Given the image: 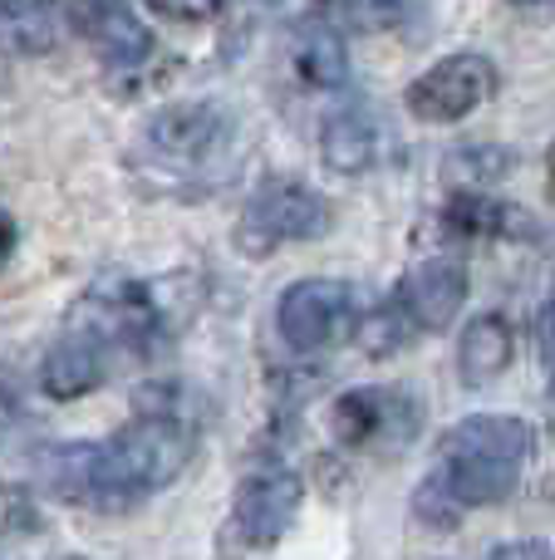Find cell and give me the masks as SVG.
Segmentation results:
<instances>
[{"label": "cell", "instance_id": "7c38bea8", "mask_svg": "<svg viewBox=\"0 0 555 560\" xmlns=\"http://www.w3.org/2000/svg\"><path fill=\"white\" fill-rule=\"evenodd\" d=\"M74 25H84V39L98 49L108 74H133L153 59V30L143 15L128 5H94V10H69Z\"/></svg>", "mask_w": 555, "mask_h": 560}, {"label": "cell", "instance_id": "6da1fadb", "mask_svg": "<svg viewBox=\"0 0 555 560\" xmlns=\"http://www.w3.org/2000/svg\"><path fill=\"white\" fill-rule=\"evenodd\" d=\"M192 453L197 418L187 413V394L177 384H143L133 398V418L114 438L59 447L49 457V487L74 506L128 512L173 487Z\"/></svg>", "mask_w": 555, "mask_h": 560}, {"label": "cell", "instance_id": "603a6c76", "mask_svg": "<svg viewBox=\"0 0 555 560\" xmlns=\"http://www.w3.org/2000/svg\"><path fill=\"white\" fill-rule=\"evenodd\" d=\"M153 15H163V20H212L216 5H157Z\"/></svg>", "mask_w": 555, "mask_h": 560}, {"label": "cell", "instance_id": "8992f818", "mask_svg": "<svg viewBox=\"0 0 555 560\" xmlns=\"http://www.w3.org/2000/svg\"><path fill=\"white\" fill-rule=\"evenodd\" d=\"M334 443L350 453H399L418 438L423 428V404L409 388H350L334 398L330 408Z\"/></svg>", "mask_w": 555, "mask_h": 560}, {"label": "cell", "instance_id": "ac0fdd59", "mask_svg": "<svg viewBox=\"0 0 555 560\" xmlns=\"http://www.w3.org/2000/svg\"><path fill=\"white\" fill-rule=\"evenodd\" d=\"M55 45V10L45 5H0V49L39 55Z\"/></svg>", "mask_w": 555, "mask_h": 560}, {"label": "cell", "instance_id": "9c48e42d", "mask_svg": "<svg viewBox=\"0 0 555 560\" xmlns=\"http://www.w3.org/2000/svg\"><path fill=\"white\" fill-rule=\"evenodd\" d=\"M305 502V482L291 472V467H261L251 472L232 497V532L241 536L246 546L265 551L275 546L285 532H291L295 512Z\"/></svg>", "mask_w": 555, "mask_h": 560}, {"label": "cell", "instance_id": "2e32d148", "mask_svg": "<svg viewBox=\"0 0 555 560\" xmlns=\"http://www.w3.org/2000/svg\"><path fill=\"white\" fill-rule=\"evenodd\" d=\"M291 65H295V79H300L305 89H340L344 74H350L344 35L334 25H324L320 10L291 35Z\"/></svg>", "mask_w": 555, "mask_h": 560}, {"label": "cell", "instance_id": "277c9868", "mask_svg": "<svg viewBox=\"0 0 555 560\" xmlns=\"http://www.w3.org/2000/svg\"><path fill=\"white\" fill-rule=\"evenodd\" d=\"M69 329L98 339V345L118 359H147L167 339V315L157 305L153 285L133 276H104L74 300L64 319Z\"/></svg>", "mask_w": 555, "mask_h": 560}, {"label": "cell", "instance_id": "ba28073f", "mask_svg": "<svg viewBox=\"0 0 555 560\" xmlns=\"http://www.w3.org/2000/svg\"><path fill=\"white\" fill-rule=\"evenodd\" d=\"M350 325H354V290L344 280L310 276L295 280L275 300V329H281V339L295 354H315V349L334 345Z\"/></svg>", "mask_w": 555, "mask_h": 560}, {"label": "cell", "instance_id": "d4e9b609", "mask_svg": "<svg viewBox=\"0 0 555 560\" xmlns=\"http://www.w3.org/2000/svg\"><path fill=\"white\" fill-rule=\"evenodd\" d=\"M546 433H551V443H555V408L546 413Z\"/></svg>", "mask_w": 555, "mask_h": 560}, {"label": "cell", "instance_id": "7a4b0ae2", "mask_svg": "<svg viewBox=\"0 0 555 560\" xmlns=\"http://www.w3.org/2000/svg\"><path fill=\"white\" fill-rule=\"evenodd\" d=\"M536 453V428L517 413H472L452 423L438 443V467L413 492V516L423 526L462 522L472 506H501L527 477Z\"/></svg>", "mask_w": 555, "mask_h": 560}, {"label": "cell", "instance_id": "5bb4252c", "mask_svg": "<svg viewBox=\"0 0 555 560\" xmlns=\"http://www.w3.org/2000/svg\"><path fill=\"white\" fill-rule=\"evenodd\" d=\"M320 158L330 173L340 177H359L379 163V124L364 104H344L334 108L320 124Z\"/></svg>", "mask_w": 555, "mask_h": 560}, {"label": "cell", "instance_id": "9a60e30c", "mask_svg": "<svg viewBox=\"0 0 555 560\" xmlns=\"http://www.w3.org/2000/svg\"><path fill=\"white\" fill-rule=\"evenodd\" d=\"M511 349H517V329L501 310H487V315L468 319L458 345V378L462 388H487L497 384L511 369Z\"/></svg>", "mask_w": 555, "mask_h": 560}, {"label": "cell", "instance_id": "30bf717a", "mask_svg": "<svg viewBox=\"0 0 555 560\" xmlns=\"http://www.w3.org/2000/svg\"><path fill=\"white\" fill-rule=\"evenodd\" d=\"M468 290H472L468 266L452 261V256H433V261L413 266V271L399 280L393 300H399L403 319L413 325V335H442V329H452V319L462 315Z\"/></svg>", "mask_w": 555, "mask_h": 560}, {"label": "cell", "instance_id": "e0dca14e", "mask_svg": "<svg viewBox=\"0 0 555 560\" xmlns=\"http://www.w3.org/2000/svg\"><path fill=\"white\" fill-rule=\"evenodd\" d=\"M517 167V158H511V148H458V153H448V163H442V177L452 183V192H482L487 183H501V177Z\"/></svg>", "mask_w": 555, "mask_h": 560}, {"label": "cell", "instance_id": "ffe728a7", "mask_svg": "<svg viewBox=\"0 0 555 560\" xmlns=\"http://www.w3.org/2000/svg\"><path fill=\"white\" fill-rule=\"evenodd\" d=\"M536 354H541L546 378L555 384V290H551L546 305H541V319H536Z\"/></svg>", "mask_w": 555, "mask_h": 560}, {"label": "cell", "instance_id": "44dd1931", "mask_svg": "<svg viewBox=\"0 0 555 560\" xmlns=\"http://www.w3.org/2000/svg\"><path fill=\"white\" fill-rule=\"evenodd\" d=\"M487 560H555V551H551V541H507Z\"/></svg>", "mask_w": 555, "mask_h": 560}, {"label": "cell", "instance_id": "d6986e66", "mask_svg": "<svg viewBox=\"0 0 555 560\" xmlns=\"http://www.w3.org/2000/svg\"><path fill=\"white\" fill-rule=\"evenodd\" d=\"M409 339H413V325L403 319V310H399V300L393 295H389V305L369 310V315L359 319V345H364V354H374V359L399 354Z\"/></svg>", "mask_w": 555, "mask_h": 560}, {"label": "cell", "instance_id": "7402d4cb", "mask_svg": "<svg viewBox=\"0 0 555 560\" xmlns=\"http://www.w3.org/2000/svg\"><path fill=\"white\" fill-rule=\"evenodd\" d=\"M15 246H20V226H15V217L0 207V271L10 266V256H15Z\"/></svg>", "mask_w": 555, "mask_h": 560}, {"label": "cell", "instance_id": "5b68a950", "mask_svg": "<svg viewBox=\"0 0 555 560\" xmlns=\"http://www.w3.org/2000/svg\"><path fill=\"white\" fill-rule=\"evenodd\" d=\"M330 222L334 207L324 192H315L300 177H265L236 217V252L261 261L291 242H320Z\"/></svg>", "mask_w": 555, "mask_h": 560}, {"label": "cell", "instance_id": "52a82bcc", "mask_svg": "<svg viewBox=\"0 0 555 560\" xmlns=\"http://www.w3.org/2000/svg\"><path fill=\"white\" fill-rule=\"evenodd\" d=\"M497 89H501L497 65H492L487 55L462 49V55H448L433 69H423V74L403 89V104H409V114L423 118V124H458L472 108L492 104Z\"/></svg>", "mask_w": 555, "mask_h": 560}, {"label": "cell", "instance_id": "8fae6325", "mask_svg": "<svg viewBox=\"0 0 555 560\" xmlns=\"http://www.w3.org/2000/svg\"><path fill=\"white\" fill-rule=\"evenodd\" d=\"M438 236L452 246L462 242H541V222L517 202L492 192H452L438 212Z\"/></svg>", "mask_w": 555, "mask_h": 560}, {"label": "cell", "instance_id": "3957f363", "mask_svg": "<svg viewBox=\"0 0 555 560\" xmlns=\"http://www.w3.org/2000/svg\"><path fill=\"white\" fill-rule=\"evenodd\" d=\"M236 143H241L236 108L216 104V98L167 104L138 133V153L173 187H216L222 177H232Z\"/></svg>", "mask_w": 555, "mask_h": 560}, {"label": "cell", "instance_id": "4fadbf2b", "mask_svg": "<svg viewBox=\"0 0 555 560\" xmlns=\"http://www.w3.org/2000/svg\"><path fill=\"white\" fill-rule=\"evenodd\" d=\"M108 374H114V354H108L98 339H88V335H79V329L64 325V335L45 349L39 388H45L49 398H59V404H69V398L94 394Z\"/></svg>", "mask_w": 555, "mask_h": 560}, {"label": "cell", "instance_id": "cb8c5ba5", "mask_svg": "<svg viewBox=\"0 0 555 560\" xmlns=\"http://www.w3.org/2000/svg\"><path fill=\"white\" fill-rule=\"evenodd\" d=\"M546 187L555 192V138H551V148H546Z\"/></svg>", "mask_w": 555, "mask_h": 560}]
</instances>
